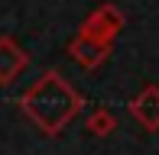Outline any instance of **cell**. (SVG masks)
<instances>
[{
    "label": "cell",
    "instance_id": "5b68a950",
    "mask_svg": "<svg viewBox=\"0 0 159 155\" xmlns=\"http://www.w3.org/2000/svg\"><path fill=\"white\" fill-rule=\"evenodd\" d=\"M127 110H130V116H133L146 132H156L159 129V87L156 84H146V87L130 100Z\"/></svg>",
    "mask_w": 159,
    "mask_h": 155
},
{
    "label": "cell",
    "instance_id": "8992f818",
    "mask_svg": "<svg viewBox=\"0 0 159 155\" xmlns=\"http://www.w3.org/2000/svg\"><path fill=\"white\" fill-rule=\"evenodd\" d=\"M84 129H88L91 136H111V132H117V116H114L107 107H101V110H94V113L88 116Z\"/></svg>",
    "mask_w": 159,
    "mask_h": 155
},
{
    "label": "cell",
    "instance_id": "6da1fadb",
    "mask_svg": "<svg viewBox=\"0 0 159 155\" xmlns=\"http://www.w3.org/2000/svg\"><path fill=\"white\" fill-rule=\"evenodd\" d=\"M84 107V97L59 71H46L36 84L23 90L20 110L42 136H59Z\"/></svg>",
    "mask_w": 159,
    "mask_h": 155
},
{
    "label": "cell",
    "instance_id": "277c9868",
    "mask_svg": "<svg viewBox=\"0 0 159 155\" xmlns=\"http://www.w3.org/2000/svg\"><path fill=\"white\" fill-rule=\"evenodd\" d=\"M26 65H30V55L23 52V45L13 36H0V87H10Z\"/></svg>",
    "mask_w": 159,
    "mask_h": 155
},
{
    "label": "cell",
    "instance_id": "3957f363",
    "mask_svg": "<svg viewBox=\"0 0 159 155\" xmlns=\"http://www.w3.org/2000/svg\"><path fill=\"white\" fill-rule=\"evenodd\" d=\"M120 29H124V13H120L117 3H101L81 23V32H88L94 39H104V42H114L120 36Z\"/></svg>",
    "mask_w": 159,
    "mask_h": 155
},
{
    "label": "cell",
    "instance_id": "7a4b0ae2",
    "mask_svg": "<svg viewBox=\"0 0 159 155\" xmlns=\"http://www.w3.org/2000/svg\"><path fill=\"white\" fill-rule=\"evenodd\" d=\"M114 52V42H104V39H94V36H88V32H81L78 29L75 32V39L68 42V55H71V61L75 65H81L84 71H94V68H101L107 61V55Z\"/></svg>",
    "mask_w": 159,
    "mask_h": 155
}]
</instances>
